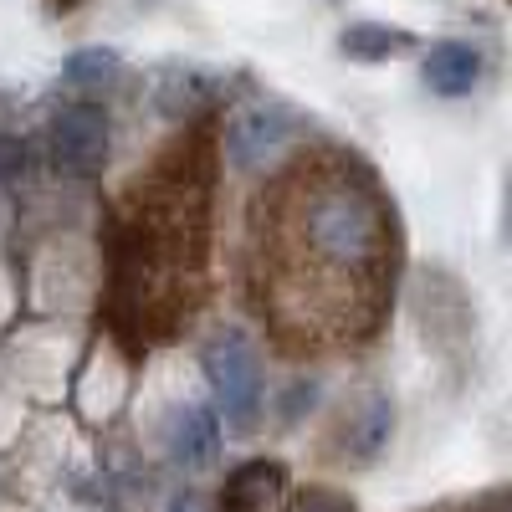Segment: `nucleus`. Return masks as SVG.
<instances>
[{
    "label": "nucleus",
    "instance_id": "f257e3e1",
    "mask_svg": "<svg viewBox=\"0 0 512 512\" xmlns=\"http://www.w3.org/2000/svg\"><path fill=\"white\" fill-rule=\"evenodd\" d=\"M103 149H108V118L98 108H67L57 118V159L67 169H98L103 164Z\"/></svg>",
    "mask_w": 512,
    "mask_h": 512
},
{
    "label": "nucleus",
    "instance_id": "f03ea898",
    "mask_svg": "<svg viewBox=\"0 0 512 512\" xmlns=\"http://www.w3.org/2000/svg\"><path fill=\"white\" fill-rule=\"evenodd\" d=\"M477 52L461 47V41H446V47H436L431 57H425V77H431L436 93H466L477 82Z\"/></svg>",
    "mask_w": 512,
    "mask_h": 512
},
{
    "label": "nucleus",
    "instance_id": "7ed1b4c3",
    "mask_svg": "<svg viewBox=\"0 0 512 512\" xmlns=\"http://www.w3.org/2000/svg\"><path fill=\"white\" fill-rule=\"evenodd\" d=\"M344 41H349V52H359V57H384V52L400 47V36L395 31H379V26H354Z\"/></svg>",
    "mask_w": 512,
    "mask_h": 512
}]
</instances>
